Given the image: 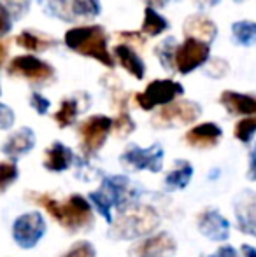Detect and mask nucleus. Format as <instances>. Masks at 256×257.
Returning a JSON list of instances; mask_svg holds the SVG:
<instances>
[{
    "instance_id": "obj_18",
    "label": "nucleus",
    "mask_w": 256,
    "mask_h": 257,
    "mask_svg": "<svg viewBox=\"0 0 256 257\" xmlns=\"http://www.w3.org/2000/svg\"><path fill=\"white\" fill-rule=\"evenodd\" d=\"M35 146V135L30 128H21L16 133L7 139V142L4 144L2 151L11 158H20V156L30 153Z\"/></svg>"
},
{
    "instance_id": "obj_40",
    "label": "nucleus",
    "mask_w": 256,
    "mask_h": 257,
    "mask_svg": "<svg viewBox=\"0 0 256 257\" xmlns=\"http://www.w3.org/2000/svg\"><path fill=\"white\" fill-rule=\"evenodd\" d=\"M242 254L244 257H256V248L251 245H242Z\"/></svg>"
},
{
    "instance_id": "obj_24",
    "label": "nucleus",
    "mask_w": 256,
    "mask_h": 257,
    "mask_svg": "<svg viewBox=\"0 0 256 257\" xmlns=\"http://www.w3.org/2000/svg\"><path fill=\"white\" fill-rule=\"evenodd\" d=\"M77 112H79V103L77 100H72V98H67L60 103V108L58 112L55 114V121L60 128H67L70 126L72 122L75 121L77 117Z\"/></svg>"
},
{
    "instance_id": "obj_32",
    "label": "nucleus",
    "mask_w": 256,
    "mask_h": 257,
    "mask_svg": "<svg viewBox=\"0 0 256 257\" xmlns=\"http://www.w3.org/2000/svg\"><path fill=\"white\" fill-rule=\"evenodd\" d=\"M97 252L90 241H77L63 257H95Z\"/></svg>"
},
{
    "instance_id": "obj_42",
    "label": "nucleus",
    "mask_w": 256,
    "mask_h": 257,
    "mask_svg": "<svg viewBox=\"0 0 256 257\" xmlns=\"http://www.w3.org/2000/svg\"><path fill=\"white\" fill-rule=\"evenodd\" d=\"M146 2L149 4V6H163L167 0H146Z\"/></svg>"
},
{
    "instance_id": "obj_31",
    "label": "nucleus",
    "mask_w": 256,
    "mask_h": 257,
    "mask_svg": "<svg viewBox=\"0 0 256 257\" xmlns=\"http://www.w3.org/2000/svg\"><path fill=\"white\" fill-rule=\"evenodd\" d=\"M6 11L11 14V18H21L30 7V0H0Z\"/></svg>"
},
{
    "instance_id": "obj_36",
    "label": "nucleus",
    "mask_w": 256,
    "mask_h": 257,
    "mask_svg": "<svg viewBox=\"0 0 256 257\" xmlns=\"http://www.w3.org/2000/svg\"><path fill=\"white\" fill-rule=\"evenodd\" d=\"M13 28V18L6 11V7L0 4V37L6 34H9V30Z\"/></svg>"
},
{
    "instance_id": "obj_9",
    "label": "nucleus",
    "mask_w": 256,
    "mask_h": 257,
    "mask_svg": "<svg viewBox=\"0 0 256 257\" xmlns=\"http://www.w3.org/2000/svg\"><path fill=\"white\" fill-rule=\"evenodd\" d=\"M46 233V222L39 212L20 215L13 224L14 241L21 248H34Z\"/></svg>"
},
{
    "instance_id": "obj_28",
    "label": "nucleus",
    "mask_w": 256,
    "mask_h": 257,
    "mask_svg": "<svg viewBox=\"0 0 256 257\" xmlns=\"http://www.w3.org/2000/svg\"><path fill=\"white\" fill-rule=\"evenodd\" d=\"M113 128L116 130L118 137H127L128 133H132L133 130H135V122L132 121V117H130L125 105H123V108H121L120 114H118L116 121H113Z\"/></svg>"
},
{
    "instance_id": "obj_2",
    "label": "nucleus",
    "mask_w": 256,
    "mask_h": 257,
    "mask_svg": "<svg viewBox=\"0 0 256 257\" xmlns=\"http://www.w3.org/2000/svg\"><path fill=\"white\" fill-rule=\"evenodd\" d=\"M160 226V215L146 205L130 203L120 210L116 220L111 222L109 236L114 240H133L153 233Z\"/></svg>"
},
{
    "instance_id": "obj_1",
    "label": "nucleus",
    "mask_w": 256,
    "mask_h": 257,
    "mask_svg": "<svg viewBox=\"0 0 256 257\" xmlns=\"http://www.w3.org/2000/svg\"><path fill=\"white\" fill-rule=\"evenodd\" d=\"M32 201L37 205L44 206L48 213L56 219L60 224L68 231H81L88 229L93 224V212L92 205L88 200H84L79 194H72L68 196L63 203L56 201L55 198L48 196V194H30Z\"/></svg>"
},
{
    "instance_id": "obj_27",
    "label": "nucleus",
    "mask_w": 256,
    "mask_h": 257,
    "mask_svg": "<svg viewBox=\"0 0 256 257\" xmlns=\"http://www.w3.org/2000/svg\"><path fill=\"white\" fill-rule=\"evenodd\" d=\"M235 139L240 140V142L247 144L251 142V139L256 133V114L249 115V117H244L242 121H239L235 124Z\"/></svg>"
},
{
    "instance_id": "obj_29",
    "label": "nucleus",
    "mask_w": 256,
    "mask_h": 257,
    "mask_svg": "<svg viewBox=\"0 0 256 257\" xmlns=\"http://www.w3.org/2000/svg\"><path fill=\"white\" fill-rule=\"evenodd\" d=\"M16 179H18V166L11 161L0 163V193H4Z\"/></svg>"
},
{
    "instance_id": "obj_39",
    "label": "nucleus",
    "mask_w": 256,
    "mask_h": 257,
    "mask_svg": "<svg viewBox=\"0 0 256 257\" xmlns=\"http://www.w3.org/2000/svg\"><path fill=\"white\" fill-rule=\"evenodd\" d=\"M247 177L251 180H256V149L251 154V165H249V172H247Z\"/></svg>"
},
{
    "instance_id": "obj_25",
    "label": "nucleus",
    "mask_w": 256,
    "mask_h": 257,
    "mask_svg": "<svg viewBox=\"0 0 256 257\" xmlns=\"http://www.w3.org/2000/svg\"><path fill=\"white\" fill-rule=\"evenodd\" d=\"M232 34L242 46H251L256 42V23L253 21H237L232 25Z\"/></svg>"
},
{
    "instance_id": "obj_35",
    "label": "nucleus",
    "mask_w": 256,
    "mask_h": 257,
    "mask_svg": "<svg viewBox=\"0 0 256 257\" xmlns=\"http://www.w3.org/2000/svg\"><path fill=\"white\" fill-rule=\"evenodd\" d=\"M30 105L42 115V114H46V112H48V108H49V105H51V103H49V100L44 98L42 95L34 93V95L30 96Z\"/></svg>"
},
{
    "instance_id": "obj_12",
    "label": "nucleus",
    "mask_w": 256,
    "mask_h": 257,
    "mask_svg": "<svg viewBox=\"0 0 256 257\" xmlns=\"http://www.w3.org/2000/svg\"><path fill=\"white\" fill-rule=\"evenodd\" d=\"M9 74L16 75V77H23L35 84H42L48 82L49 79H53L55 70L51 65H48L46 61L39 60L35 56H16L13 58V61L9 63Z\"/></svg>"
},
{
    "instance_id": "obj_19",
    "label": "nucleus",
    "mask_w": 256,
    "mask_h": 257,
    "mask_svg": "<svg viewBox=\"0 0 256 257\" xmlns=\"http://www.w3.org/2000/svg\"><path fill=\"white\" fill-rule=\"evenodd\" d=\"M72 161H74L72 151L62 142H55L46 151L44 168H48L49 172H63L72 165Z\"/></svg>"
},
{
    "instance_id": "obj_11",
    "label": "nucleus",
    "mask_w": 256,
    "mask_h": 257,
    "mask_svg": "<svg viewBox=\"0 0 256 257\" xmlns=\"http://www.w3.org/2000/svg\"><path fill=\"white\" fill-rule=\"evenodd\" d=\"M49 11L63 21L88 20L100 14L99 0H48Z\"/></svg>"
},
{
    "instance_id": "obj_38",
    "label": "nucleus",
    "mask_w": 256,
    "mask_h": 257,
    "mask_svg": "<svg viewBox=\"0 0 256 257\" xmlns=\"http://www.w3.org/2000/svg\"><path fill=\"white\" fill-rule=\"evenodd\" d=\"M120 37L121 39H130V41H133V42H142L144 41L142 32H140V34H130V32H121Z\"/></svg>"
},
{
    "instance_id": "obj_14",
    "label": "nucleus",
    "mask_w": 256,
    "mask_h": 257,
    "mask_svg": "<svg viewBox=\"0 0 256 257\" xmlns=\"http://www.w3.org/2000/svg\"><path fill=\"white\" fill-rule=\"evenodd\" d=\"M176 250V240L168 233H158L137 243L130 250L135 257H160Z\"/></svg>"
},
{
    "instance_id": "obj_17",
    "label": "nucleus",
    "mask_w": 256,
    "mask_h": 257,
    "mask_svg": "<svg viewBox=\"0 0 256 257\" xmlns=\"http://www.w3.org/2000/svg\"><path fill=\"white\" fill-rule=\"evenodd\" d=\"M219 102L230 114L237 115H254L256 114V96L242 95L237 91H223Z\"/></svg>"
},
{
    "instance_id": "obj_6",
    "label": "nucleus",
    "mask_w": 256,
    "mask_h": 257,
    "mask_svg": "<svg viewBox=\"0 0 256 257\" xmlns=\"http://www.w3.org/2000/svg\"><path fill=\"white\" fill-rule=\"evenodd\" d=\"M183 86L170 79H158L153 81L142 93H137L135 102L142 110H153L158 105H167L174 102L178 96L183 95Z\"/></svg>"
},
{
    "instance_id": "obj_21",
    "label": "nucleus",
    "mask_w": 256,
    "mask_h": 257,
    "mask_svg": "<svg viewBox=\"0 0 256 257\" xmlns=\"http://www.w3.org/2000/svg\"><path fill=\"white\" fill-rule=\"evenodd\" d=\"M114 54H116L120 65L128 72L130 75H133L135 79H142L144 72H146V67H144L142 60L137 56V53L133 51L130 46L127 44H118L114 48Z\"/></svg>"
},
{
    "instance_id": "obj_43",
    "label": "nucleus",
    "mask_w": 256,
    "mask_h": 257,
    "mask_svg": "<svg viewBox=\"0 0 256 257\" xmlns=\"http://www.w3.org/2000/svg\"><path fill=\"white\" fill-rule=\"evenodd\" d=\"M235 2H240V0H235Z\"/></svg>"
},
{
    "instance_id": "obj_15",
    "label": "nucleus",
    "mask_w": 256,
    "mask_h": 257,
    "mask_svg": "<svg viewBox=\"0 0 256 257\" xmlns=\"http://www.w3.org/2000/svg\"><path fill=\"white\" fill-rule=\"evenodd\" d=\"M235 215L240 231L256 236V194L244 191L235 200Z\"/></svg>"
},
{
    "instance_id": "obj_26",
    "label": "nucleus",
    "mask_w": 256,
    "mask_h": 257,
    "mask_svg": "<svg viewBox=\"0 0 256 257\" xmlns=\"http://www.w3.org/2000/svg\"><path fill=\"white\" fill-rule=\"evenodd\" d=\"M16 44L20 48L28 49V51H46L51 46V42L41 35L34 34V32H21L16 37Z\"/></svg>"
},
{
    "instance_id": "obj_37",
    "label": "nucleus",
    "mask_w": 256,
    "mask_h": 257,
    "mask_svg": "<svg viewBox=\"0 0 256 257\" xmlns=\"http://www.w3.org/2000/svg\"><path fill=\"white\" fill-rule=\"evenodd\" d=\"M209 257H239V255H237V252L233 247H219L216 254H212Z\"/></svg>"
},
{
    "instance_id": "obj_8",
    "label": "nucleus",
    "mask_w": 256,
    "mask_h": 257,
    "mask_svg": "<svg viewBox=\"0 0 256 257\" xmlns=\"http://www.w3.org/2000/svg\"><path fill=\"white\" fill-rule=\"evenodd\" d=\"M113 130V119L107 115H92L81 126H79V135H81V146L86 156L99 153L106 144L107 135Z\"/></svg>"
},
{
    "instance_id": "obj_16",
    "label": "nucleus",
    "mask_w": 256,
    "mask_h": 257,
    "mask_svg": "<svg viewBox=\"0 0 256 257\" xmlns=\"http://www.w3.org/2000/svg\"><path fill=\"white\" fill-rule=\"evenodd\" d=\"M223 132L218 124L214 122H202V124L195 126L186 133L185 140L188 146L195 147V149H211L219 142Z\"/></svg>"
},
{
    "instance_id": "obj_33",
    "label": "nucleus",
    "mask_w": 256,
    "mask_h": 257,
    "mask_svg": "<svg viewBox=\"0 0 256 257\" xmlns=\"http://www.w3.org/2000/svg\"><path fill=\"white\" fill-rule=\"evenodd\" d=\"M226 72H228V63L225 60H219V58L212 60L207 67V75H211V77H223Z\"/></svg>"
},
{
    "instance_id": "obj_20",
    "label": "nucleus",
    "mask_w": 256,
    "mask_h": 257,
    "mask_svg": "<svg viewBox=\"0 0 256 257\" xmlns=\"http://www.w3.org/2000/svg\"><path fill=\"white\" fill-rule=\"evenodd\" d=\"M185 34H186V37L200 39V41L211 44V42L214 41L216 34H218V28H216V25L212 23L211 20H207V18L193 16L185 23Z\"/></svg>"
},
{
    "instance_id": "obj_5",
    "label": "nucleus",
    "mask_w": 256,
    "mask_h": 257,
    "mask_svg": "<svg viewBox=\"0 0 256 257\" xmlns=\"http://www.w3.org/2000/svg\"><path fill=\"white\" fill-rule=\"evenodd\" d=\"M202 114V107L190 100H179V102H170L160 108L153 115V126L156 128H170V126L190 124L197 121L198 115Z\"/></svg>"
},
{
    "instance_id": "obj_34",
    "label": "nucleus",
    "mask_w": 256,
    "mask_h": 257,
    "mask_svg": "<svg viewBox=\"0 0 256 257\" xmlns=\"http://www.w3.org/2000/svg\"><path fill=\"white\" fill-rule=\"evenodd\" d=\"M14 124V112L7 105L0 103V130H9Z\"/></svg>"
},
{
    "instance_id": "obj_4",
    "label": "nucleus",
    "mask_w": 256,
    "mask_h": 257,
    "mask_svg": "<svg viewBox=\"0 0 256 257\" xmlns=\"http://www.w3.org/2000/svg\"><path fill=\"white\" fill-rule=\"evenodd\" d=\"M65 44L72 51L93 58L106 67H114V58L107 51V35L102 27H75L65 34Z\"/></svg>"
},
{
    "instance_id": "obj_13",
    "label": "nucleus",
    "mask_w": 256,
    "mask_h": 257,
    "mask_svg": "<svg viewBox=\"0 0 256 257\" xmlns=\"http://www.w3.org/2000/svg\"><path fill=\"white\" fill-rule=\"evenodd\" d=\"M198 229L212 241H225L230 236V222L218 210H205L198 217Z\"/></svg>"
},
{
    "instance_id": "obj_3",
    "label": "nucleus",
    "mask_w": 256,
    "mask_h": 257,
    "mask_svg": "<svg viewBox=\"0 0 256 257\" xmlns=\"http://www.w3.org/2000/svg\"><path fill=\"white\" fill-rule=\"evenodd\" d=\"M139 196V191H133L130 180L123 175H107L104 177L100 189L93 191L90 194V203L99 210L100 215L107 222H113V208H125L127 205L133 203Z\"/></svg>"
},
{
    "instance_id": "obj_7",
    "label": "nucleus",
    "mask_w": 256,
    "mask_h": 257,
    "mask_svg": "<svg viewBox=\"0 0 256 257\" xmlns=\"http://www.w3.org/2000/svg\"><path fill=\"white\" fill-rule=\"evenodd\" d=\"M211 46L195 37H186L181 46L174 49V68L179 74H190L209 60Z\"/></svg>"
},
{
    "instance_id": "obj_22",
    "label": "nucleus",
    "mask_w": 256,
    "mask_h": 257,
    "mask_svg": "<svg viewBox=\"0 0 256 257\" xmlns=\"http://www.w3.org/2000/svg\"><path fill=\"white\" fill-rule=\"evenodd\" d=\"M193 177V166L188 161H178L176 168L165 177V187L168 191L185 189Z\"/></svg>"
},
{
    "instance_id": "obj_10",
    "label": "nucleus",
    "mask_w": 256,
    "mask_h": 257,
    "mask_svg": "<svg viewBox=\"0 0 256 257\" xmlns=\"http://www.w3.org/2000/svg\"><path fill=\"white\" fill-rule=\"evenodd\" d=\"M121 163L132 170H149L153 173H158L161 170V163H163V149L160 144H154L147 149L132 144L121 154Z\"/></svg>"
},
{
    "instance_id": "obj_23",
    "label": "nucleus",
    "mask_w": 256,
    "mask_h": 257,
    "mask_svg": "<svg viewBox=\"0 0 256 257\" xmlns=\"http://www.w3.org/2000/svg\"><path fill=\"white\" fill-rule=\"evenodd\" d=\"M167 28H168L167 20L163 16H160L153 7H146V11H144V23L140 32L144 35H149V37H156V35L163 34Z\"/></svg>"
},
{
    "instance_id": "obj_41",
    "label": "nucleus",
    "mask_w": 256,
    "mask_h": 257,
    "mask_svg": "<svg viewBox=\"0 0 256 257\" xmlns=\"http://www.w3.org/2000/svg\"><path fill=\"white\" fill-rule=\"evenodd\" d=\"M6 58H7V44L4 41H0V67L6 61Z\"/></svg>"
},
{
    "instance_id": "obj_30",
    "label": "nucleus",
    "mask_w": 256,
    "mask_h": 257,
    "mask_svg": "<svg viewBox=\"0 0 256 257\" xmlns=\"http://www.w3.org/2000/svg\"><path fill=\"white\" fill-rule=\"evenodd\" d=\"M174 49H176V41L174 39H167L161 42V46L158 48V56L165 68H174Z\"/></svg>"
}]
</instances>
